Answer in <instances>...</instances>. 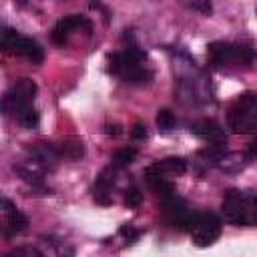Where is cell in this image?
Segmentation results:
<instances>
[{
  "instance_id": "6da1fadb",
  "label": "cell",
  "mask_w": 257,
  "mask_h": 257,
  "mask_svg": "<svg viewBox=\"0 0 257 257\" xmlns=\"http://www.w3.org/2000/svg\"><path fill=\"white\" fill-rule=\"evenodd\" d=\"M145 60H147V54L139 46L128 44L124 50L108 54V70L112 74L120 76L124 82L147 84V82H151L153 72L145 66Z\"/></svg>"
},
{
  "instance_id": "7a4b0ae2",
  "label": "cell",
  "mask_w": 257,
  "mask_h": 257,
  "mask_svg": "<svg viewBox=\"0 0 257 257\" xmlns=\"http://www.w3.org/2000/svg\"><path fill=\"white\" fill-rule=\"evenodd\" d=\"M223 215L225 221L239 227L257 225V193L229 189L223 195Z\"/></svg>"
},
{
  "instance_id": "3957f363",
  "label": "cell",
  "mask_w": 257,
  "mask_h": 257,
  "mask_svg": "<svg viewBox=\"0 0 257 257\" xmlns=\"http://www.w3.org/2000/svg\"><path fill=\"white\" fill-rule=\"evenodd\" d=\"M36 94V84L30 78H20L14 82L8 92L2 96V110L6 116H14L18 120L20 114L32 108V100Z\"/></svg>"
},
{
  "instance_id": "277c9868",
  "label": "cell",
  "mask_w": 257,
  "mask_h": 257,
  "mask_svg": "<svg viewBox=\"0 0 257 257\" xmlns=\"http://www.w3.org/2000/svg\"><path fill=\"white\" fill-rule=\"evenodd\" d=\"M229 126L235 133L257 131V92H243L229 108Z\"/></svg>"
},
{
  "instance_id": "5b68a950",
  "label": "cell",
  "mask_w": 257,
  "mask_h": 257,
  "mask_svg": "<svg viewBox=\"0 0 257 257\" xmlns=\"http://www.w3.org/2000/svg\"><path fill=\"white\" fill-rule=\"evenodd\" d=\"M0 46L6 52L24 56L32 64H40L44 60V50L36 40L28 38V36H22L20 32H16V30H12L8 26H4L2 32H0Z\"/></svg>"
},
{
  "instance_id": "8992f818",
  "label": "cell",
  "mask_w": 257,
  "mask_h": 257,
  "mask_svg": "<svg viewBox=\"0 0 257 257\" xmlns=\"http://www.w3.org/2000/svg\"><path fill=\"white\" fill-rule=\"evenodd\" d=\"M207 56L213 66H229V64H249L255 54L249 46L243 44L213 42L207 46Z\"/></svg>"
},
{
  "instance_id": "52a82bcc",
  "label": "cell",
  "mask_w": 257,
  "mask_h": 257,
  "mask_svg": "<svg viewBox=\"0 0 257 257\" xmlns=\"http://www.w3.org/2000/svg\"><path fill=\"white\" fill-rule=\"evenodd\" d=\"M161 207H163V215L167 219L169 225L177 227V229H183V231H191L199 213L197 211H191L183 199H179L177 195L173 197H167V199H161Z\"/></svg>"
},
{
  "instance_id": "ba28073f",
  "label": "cell",
  "mask_w": 257,
  "mask_h": 257,
  "mask_svg": "<svg viewBox=\"0 0 257 257\" xmlns=\"http://www.w3.org/2000/svg\"><path fill=\"white\" fill-rule=\"evenodd\" d=\"M189 233H191V239L195 245L209 247L221 235V221L215 213H199V217H197V221Z\"/></svg>"
},
{
  "instance_id": "9c48e42d",
  "label": "cell",
  "mask_w": 257,
  "mask_h": 257,
  "mask_svg": "<svg viewBox=\"0 0 257 257\" xmlns=\"http://www.w3.org/2000/svg\"><path fill=\"white\" fill-rule=\"evenodd\" d=\"M80 28L90 30V22H88V18L78 16V14H70V16L60 18V20L56 22L54 30H52V40H54V44L64 46V44L68 42V36H70L74 30H80Z\"/></svg>"
},
{
  "instance_id": "30bf717a",
  "label": "cell",
  "mask_w": 257,
  "mask_h": 257,
  "mask_svg": "<svg viewBox=\"0 0 257 257\" xmlns=\"http://www.w3.org/2000/svg\"><path fill=\"white\" fill-rule=\"evenodd\" d=\"M4 213H6V223H4V235L6 237H14L18 233H24L28 229V219L22 211H18L8 199L2 201Z\"/></svg>"
},
{
  "instance_id": "8fae6325",
  "label": "cell",
  "mask_w": 257,
  "mask_h": 257,
  "mask_svg": "<svg viewBox=\"0 0 257 257\" xmlns=\"http://www.w3.org/2000/svg\"><path fill=\"white\" fill-rule=\"evenodd\" d=\"M191 133L213 143V145H225L227 143V137H225V131L215 122V120H209V118H203L199 122H193L191 124Z\"/></svg>"
},
{
  "instance_id": "7c38bea8",
  "label": "cell",
  "mask_w": 257,
  "mask_h": 257,
  "mask_svg": "<svg viewBox=\"0 0 257 257\" xmlns=\"http://www.w3.org/2000/svg\"><path fill=\"white\" fill-rule=\"evenodd\" d=\"M114 169L116 167L110 165L96 179V185H94V201L100 203V205H108L110 203V187L114 185Z\"/></svg>"
},
{
  "instance_id": "4fadbf2b",
  "label": "cell",
  "mask_w": 257,
  "mask_h": 257,
  "mask_svg": "<svg viewBox=\"0 0 257 257\" xmlns=\"http://www.w3.org/2000/svg\"><path fill=\"white\" fill-rule=\"evenodd\" d=\"M145 179H147V183H149V187L161 197V199H167V197H173V195H177L175 193V187H173V183L171 181H167L153 165L145 171Z\"/></svg>"
},
{
  "instance_id": "5bb4252c",
  "label": "cell",
  "mask_w": 257,
  "mask_h": 257,
  "mask_svg": "<svg viewBox=\"0 0 257 257\" xmlns=\"http://www.w3.org/2000/svg\"><path fill=\"white\" fill-rule=\"evenodd\" d=\"M153 167H155L163 177H167V175H183V173L187 171V163H185L181 157H167V159L155 163Z\"/></svg>"
},
{
  "instance_id": "9a60e30c",
  "label": "cell",
  "mask_w": 257,
  "mask_h": 257,
  "mask_svg": "<svg viewBox=\"0 0 257 257\" xmlns=\"http://www.w3.org/2000/svg\"><path fill=\"white\" fill-rule=\"evenodd\" d=\"M56 149H58V155L60 157H68V159H78L84 153L82 141H76V139H66L60 145H56Z\"/></svg>"
},
{
  "instance_id": "2e32d148",
  "label": "cell",
  "mask_w": 257,
  "mask_h": 257,
  "mask_svg": "<svg viewBox=\"0 0 257 257\" xmlns=\"http://www.w3.org/2000/svg\"><path fill=\"white\" fill-rule=\"evenodd\" d=\"M175 124H177V118H175V114L169 108H161L157 112V126H159V131L169 133V131L175 128Z\"/></svg>"
},
{
  "instance_id": "e0dca14e",
  "label": "cell",
  "mask_w": 257,
  "mask_h": 257,
  "mask_svg": "<svg viewBox=\"0 0 257 257\" xmlns=\"http://www.w3.org/2000/svg\"><path fill=\"white\" fill-rule=\"evenodd\" d=\"M135 157H137V151H135V149H118V151L112 155L110 165H112V167H126V165H131V163L135 161Z\"/></svg>"
},
{
  "instance_id": "ac0fdd59",
  "label": "cell",
  "mask_w": 257,
  "mask_h": 257,
  "mask_svg": "<svg viewBox=\"0 0 257 257\" xmlns=\"http://www.w3.org/2000/svg\"><path fill=\"white\" fill-rule=\"evenodd\" d=\"M4 257H42V253L32 245H20V247L8 251Z\"/></svg>"
},
{
  "instance_id": "d6986e66",
  "label": "cell",
  "mask_w": 257,
  "mask_h": 257,
  "mask_svg": "<svg viewBox=\"0 0 257 257\" xmlns=\"http://www.w3.org/2000/svg\"><path fill=\"white\" fill-rule=\"evenodd\" d=\"M38 120H40V114H38V110L32 106L30 110H26L24 114H20L18 116V122L22 124V126H26V128H34V126H38Z\"/></svg>"
},
{
  "instance_id": "ffe728a7",
  "label": "cell",
  "mask_w": 257,
  "mask_h": 257,
  "mask_svg": "<svg viewBox=\"0 0 257 257\" xmlns=\"http://www.w3.org/2000/svg\"><path fill=\"white\" fill-rule=\"evenodd\" d=\"M141 203H143V193L137 187H131L124 195V205L126 207H139Z\"/></svg>"
},
{
  "instance_id": "44dd1931",
  "label": "cell",
  "mask_w": 257,
  "mask_h": 257,
  "mask_svg": "<svg viewBox=\"0 0 257 257\" xmlns=\"http://www.w3.org/2000/svg\"><path fill=\"white\" fill-rule=\"evenodd\" d=\"M120 235H122L128 243H133V241H137V239H139L141 231H139V229H135L133 225H122V227H120Z\"/></svg>"
},
{
  "instance_id": "7402d4cb",
  "label": "cell",
  "mask_w": 257,
  "mask_h": 257,
  "mask_svg": "<svg viewBox=\"0 0 257 257\" xmlns=\"http://www.w3.org/2000/svg\"><path fill=\"white\" fill-rule=\"evenodd\" d=\"M133 137H135L137 141L147 139V126H145V124H141V122H137V124L133 126Z\"/></svg>"
},
{
  "instance_id": "603a6c76",
  "label": "cell",
  "mask_w": 257,
  "mask_h": 257,
  "mask_svg": "<svg viewBox=\"0 0 257 257\" xmlns=\"http://www.w3.org/2000/svg\"><path fill=\"white\" fill-rule=\"evenodd\" d=\"M193 10H199V12H203V14H209L211 10H213V6L209 4V2H191L189 4Z\"/></svg>"
},
{
  "instance_id": "cb8c5ba5",
  "label": "cell",
  "mask_w": 257,
  "mask_h": 257,
  "mask_svg": "<svg viewBox=\"0 0 257 257\" xmlns=\"http://www.w3.org/2000/svg\"><path fill=\"white\" fill-rule=\"evenodd\" d=\"M106 133L116 137V135H120L122 131H120V124H106Z\"/></svg>"
},
{
  "instance_id": "d4e9b609",
  "label": "cell",
  "mask_w": 257,
  "mask_h": 257,
  "mask_svg": "<svg viewBox=\"0 0 257 257\" xmlns=\"http://www.w3.org/2000/svg\"><path fill=\"white\" fill-rule=\"evenodd\" d=\"M249 153H251L253 157H257V139L251 143V147H249Z\"/></svg>"
}]
</instances>
